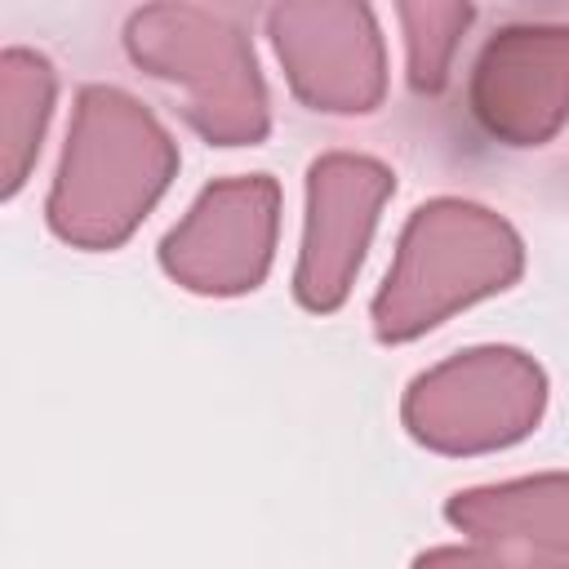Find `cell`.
<instances>
[{
    "label": "cell",
    "mask_w": 569,
    "mask_h": 569,
    "mask_svg": "<svg viewBox=\"0 0 569 569\" xmlns=\"http://www.w3.org/2000/svg\"><path fill=\"white\" fill-rule=\"evenodd\" d=\"M178 142L120 84H84L44 196L49 231L84 253L120 249L178 178Z\"/></svg>",
    "instance_id": "cell-1"
},
{
    "label": "cell",
    "mask_w": 569,
    "mask_h": 569,
    "mask_svg": "<svg viewBox=\"0 0 569 569\" xmlns=\"http://www.w3.org/2000/svg\"><path fill=\"white\" fill-rule=\"evenodd\" d=\"M520 276L525 240L498 209L467 196H431L405 218L391 267L373 289V338L387 347L418 342L458 311L507 293Z\"/></svg>",
    "instance_id": "cell-2"
},
{
    "label": "cell",
    "mask_w": 569,
    "mask_h": 569,
    "mask_svg": "<svg viewBox=\"0 0 569 569\" xmlns=\"http://www.w3.org/2000/svg\"><path fill=\"white\" fill-rule=\"evenodd\" d=\"M124 53L138 71L182 93V120L209 147H258L271 133V98L249 31L209 4H142L124 18Z\"/></svg>",
    "instance_id": "cell-3"
},
{
    "label": "cell",
    "mask_w": 569,
    "mask_h": 569,
    "mask_svg": "<svg viewBox=\"0 0 569 569\" xmlns=\"http://www.w3.org/2000/svg\"><path fill=\"white\" fill-rule=\"evenodd\" d=\"M547 400V369L525 347L480 342L413 373L400 396V422L427 453L480 458L529 440Z\"/></svg>",
    "instance_id": "cell-4"
},
{
    "label": "cell",
    "mask_w": 569,
    "mask_h": 569,
    "mask_svg": "<svg viewBox=\"0 0 569 569\" xmlns=\"http://www.w3.org/2000/svg\"><path fill=\"white\" fill-rule=\"evenodd\" d=\"M280 240V182L271 173L213 178L191 209L164 231L156 258L160 271L200 298L253 293Z\"/></svg>",
    "instance_id": "cell-5"
},
{
    "label": "cell",
    "mask_w": 569,
    "mask_h": 569,
    "mask_svg": "<svg viewBox=\"0 0 569 569\" xmlns=\"http://www.w3.org/2000/svg\"><path fill=\"white\" fill-rule=\"evenodd\" d=\"M267 40L289 93L320 116H369L387 98V40L356 0H289L267 9Z\"/></svg>",
    "instance_id": "cell-6"
},
{
    "label": "cell",
    "mask_w": 569,
    "mask_h": 569,
    "mask_svg": "<svg viewBox=\"0 0 569 569\" xmlns=\"http://www.w3.org/2000/svg\"><path fill=\"white\" fill-rule=\"evenodd\" d=\"M396 196V173L365 151H325L307 164L302 240L293 262V302L333 316L365 267L378 218Z\"/></svg>",
    "instance_id": "cell-7"
},
{
    "label": "cell",
    "mask_w": 569,
    "mask_h": 569,
    "mask_svg": "<svg viewBox=\"0 0 569 569\" xmlns=\"http://www.w3.org/2000/svg\"><path fill=\"white\" fill-rule=\"evenodd\" d=\"M476 124L507 147H547L569 124V22L498 27L467 76Z\"/></svg>",
    "instance_id": "cell-8"
},
{
    "label": "cell",
    "mask_w": 569,
    "mask_h": 569,
    "mask_svg": "<svg viewBox=\"0 0 569 569\" xmlns=\"http://www.w3.org/2000/svg\"><path fill=\"white\" fill-rule=\"evenodd\" d=\"M445 520L467 542L569 560V471H538L458 489L445 498Z\"/></svg>",
    "instance_id": "cell-9"
},
{
    "label": "cell",
    "mask_w": 569,
    "mask_h": 569,
    "mask_svg": "<svg viewBox=\"0 0 569 569\" xmlns=\"http://www.w3.org/2000/svg\"><path fill=\"white\" fill-rule=\"evenodd\" d=\"M58 102V71L40 49H0V196L13 200L40 160Z\"/></svg>",
    "instance_id": "cell-10"
},
{
    "label": "cell",
    "mask_w": 569,
    "mask_h": 569,
    "mask_svg": "<svg viewBox=\"0 0 569 569\" xmlns=\"http://www.w3.org/2000/svg\"><path fill=\"white\" fill-rule=\"evenodd\" d=\"M471 18V4H396V22L405 36V80L413 93H440L449 84V67Z\"/></svg>",
    "instance_id": "cell-11"
},
{
    "label": "cell",
    "mask_w": 569,
    "mask_h": 569,
    "mask_svg": "<svg viewBox=\"0 0 569 569\" xmlns=\"http://www.w3.org/2000/svg\"><path fill=\"white\" fill-rule=\"evenodd\" d=\"M409 569H569V560L516 551V547H493V542H445L427 547L413 556Z\"/></svg>",
    "instance_id": "cell-12"
}]
</instances>
